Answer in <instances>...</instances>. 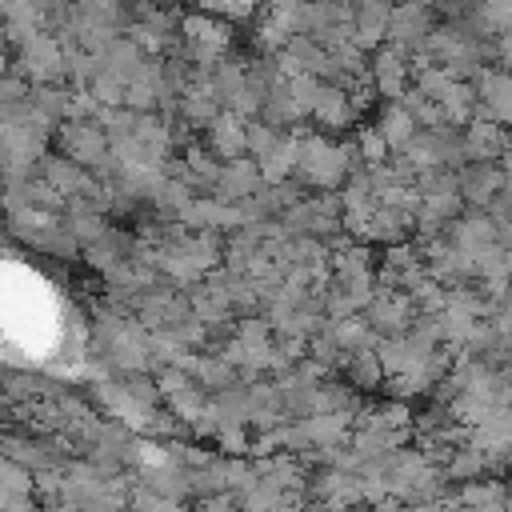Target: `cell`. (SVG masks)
I'll use <instances>...</instances> for the list:
<instances>
[{
    "label": "cell",
    "mask_w": 512,
    "mask_h": 512,
    "mask_svg": "<svg viewBox=\"0 0 512 512\" xmlns=\"http://www.w3.org/2000/svg\"><path fill=\"white\" fill-rule=\"evenodd\" d=\"M360 160V152H352L348 144H336L328 136H316V132H304V144H300V164H296V176L308 184V188H320V192H332L348 180L352 164Z\"/></svg>",
    "instance_id": "obj_1"
},
{
    "label": "cell",
    "mask_w": 512,
    "mask_h": 512,
    "mask_svg": "<svg viewBox=\"0 0 512 512\" xmlns=\"http://www.w3.org/2000/svg\"><path fill=\"white\" fill-rule=\"evenodd\" d=\"M12 72L28 76L32 84H64L68 80V48L52 28L32 32L24 44L12 48Z\"/></svg>",
    "instance_id": "obj_2"
},
{
    "label": "cell",
    "mask_w": 512,
    "mask_h": 512,
    "mask_svg": "<svg viewBox=\"0 0 512 512\" xmlns=\"http://www.w3.org/2000/svg\"><path fill=\"white\" fill-rule=\"evenodd\" d=\"M228 24H232V20H224V16H216V12H204V8L188 12V16L180 20L184 56H188L196 68H216V64L228 56V48H232V28H228Z\"/></svg>",
    "instance_id": "obj_3"
},
{
    "label": "cell",
    "mask_w": 512,
    "mask_h": 512,
    "mask_svg": "<svg viewBox=\"0 0 512 512\" xmlns=\"http://www.w3.org/2000/svg\"><path fill=\"white\" fill-rule=\"evenodd\" d=\"M56 140H60V148H64L76 164H84V168H92V172L112 156V140H108V132H104L100 120L68 116V120L56 128Z\"/></svg>",
    "instance_id": "obj_4"
},
{
    "label": "cell",
    "mask_w": 512,
    "mask_h": 512,
    "mask_svg": "<svg viewBox=\"0 0 512 512\" xmlns=\"http://www.w3.org/2000/svg\"><path fill=\"white\" fill-rule=\"evenodd\" d=\"M416 300H412V292H404V288H384V284H376V296H372V304L364 308V316H368V324L380 332V336H396V332H408L412 324H416Z\"/></svg>",
    "instance_id": "obj_5"
},
{
    "label": "cell",
    "mask_w": 512,
    "mask_h": 512,
    "mask_svg": "<svg viewBox=\"0 0 512 512\" xmlns=\"http://www.w3.org/2000/svg\"><path fill=\"white\" fill-rule=\"evenodd\" d=\"M432 28H436V16L424 0H400V4H392V16H388V44H396L404 56H412L428 40Z\"/></svg>",
    "instance_id": "obj_6"
},
{
    "label": "cell",
    "mask_w": 512,
    "mask_h": 512,
    "mask_svg": "<svg viewBox=\"0 0 512 512\" xmlns=\"http://www.w3.org/2000/svg\"><path fill=\"white\" fill-rule=\"evenodd\" d=\"M472 84H476V96H480L476 116L512 128V72H508V68H488V64H484L480 76H476Z\"/></svg>",
    "instance_id": "obj_7"
},
{
    "label": "cell",
    "mask_w": 512,
    "mask_h": 512,
    "mask_svg": "<svg viewBox=\"0 0 512 512\" xmlns=\"http://www.w3.org/2000/svg\"><path fill=\"white\" fill-rule=\"evenodd\" d=\"M136 316L144 320L148 332H164V328H176L180 320H188V316H192V304H188V292L176 296L172 288H160V284H156V288L140 292Z\"/></svg>",
    "instance_id": "obj_8"
},
{
    "label": "cell",
    "mask_w": 512,
    "mask_h": 512,
    "mask_svg": "<svg viewBox=\"0 0 512 512\" xmlns=\"http://www.w3.org/2000/svg\"><path fill=\"white\" fill-rule=\"evenodd\" d=\"M368 72H372V84H376V92L384 96V100H400L404 92H408V56L396 48V44H380L376 52H372V60H368Z\"/></svg>",
    "instance_id": "obj_9"
},
{
    "label": "cell",
    "mask_w": 512,
    "mask_h": 512,
    "mask_svg": "<svg viewBox=\"0 0 512 512\" xmlns=\"http://www.w3.org/2000/svg\"><path fill=\"white\" fill-rule=\"evenodd\" d=\"M204 144L220 156V160H236L248 152V120L236 116L232 108H220L212 116V124L204 128Z\"/></svg>",
    "instance_id": "obj_10"
},
{
    "label": "cell",
    "mask_w": 512,
    "mask_h": 512,
    "mask_svg": "<svg viewBox=\"0 0 512 512\" xmlns=\"http://www.w3.org/2000/svg\"><path fill=\"white\" fill-rule=\"evenodd\" d=\"M468 208L464 192H436V196H424L420 212H416V240H432V236H444L448 224Z\"/></svg>",
    "instance_id": "obj_11"
},
{
    "label": "cell",
    "mask_w": 512,
    "mask_h": 512,
    "mask_svg": "<svg viewBox=\"0 0 512 512\" xmlns=\"http://www.w3.org/2000/svg\"><path fill=\"white\" fill-rule=\"evenodd\" d=\"M36 472L12 456L0 464V512H28L36 508Z\"/></svg>",
    "instance_id": "obj_12"
},
{
    "label": "cell",
    "mask_w": 512,
    "mask_h": 512,
    "mask_svg": "<svg viewBox=\"0 0 512 512\" xmlns=\"http://www.w3.org/2000/svg\"><path fill=\"white\" fill-rule=\"evenodd\" d=\"M500 188H504V168L496 160H468L460 168V192L472 208H488Z\"/></svg>",
    "instance_id": "obj_13"
},
{
    "label": "cell",
    "mask_w": 512,
    "mask_h": 512,
    "mask_svg": "<svg viewBox=\"0 0 512 512\" xmlns=\"http://www.w3.org/2000/svg\"><path fill=\"white\" fill-rule=\"evenodd\" d=\"M412 228H416V212H404V208H392V204H376V212L368 216L360 240H368V244H384V248H388V244L408 240Z\"/></svg>",
    "instance_id": "obj_14"
},
{
    "label": "cell",
    "mask_w": 512,
    "mask_h": 512,
    "mask_svg": "<svg viewBox=\"0 0 512 512\" xmlns=\"http://www.w3.org/2000/svg\"><path fill=\"white\" fill-rule=\"evenodd\" d=\"M260 184H264L260 160H256V156H236V160H224L212 196H220V200H244V196H252Z\"/></svg>",
    "instance_id": "obj_15"
},
{
    "label": "cell",
    "mask_w": 512,
    "mask_h": 512,
    "mask_svg": "<svg viewBox=\"0 0 512 512\" xmlns=\"http://www.w3.org/2000/svg\"><path fill=\"white\" fill-rule=\"evenodd\" d=\"M464 148H468V160H500L512 148V136L504 124L476 116L472 124H464Z\"/></svg>",
    "instance_id": "obj_16"
},
{
    "label": "cell",
    "mask_w": 512,
    "mask_h": 512,
    "mask_svg": "<svg viewBox=\"0 0 512 512\" xmlns=\"http://www.w3.org/2000/svg\"><path fill=\"white\" fill-rule=\"evenodd\" d=\"M448 236L464 248V252H480L484 244H492L496 240V216L488 212V208H464L452 224H448Z\"/></svg>",
    "instance_id": "obj_17"
},
{
    "label": "cell",
    "mask_w": 512,
    "mask_h": 512,
    "mask_svg": "<svg viewBox=\"0 0 512 512\" xmlns=\"http://www.w3.org/2000/svg\"><path fill=\"white\" fill-rule=\"evenodd\" d=\"M300 144H304V128L280 132V140L260 156V172H264L268 184H280V180H288V176L296 172V164H300Z\"/></svg>",
    "instance_id": "obj_18"
},
{
    "label": "cell",
    "mask_w": 512,
    "mask_h": 512,
    "mask_svg": "<svg viewBox=\"0 0 512 512\" xmlns=\"http://www.w3.org/2000/svg\"><path fill=\"white\" fill-rule=\"evenodd\" d=\"M184 292H188V304H192L196 320H204L212 332H220V328H228V324H232L236 304H232L228 296H220L208 280H196V284H192V288H184Z\"/></svg>",
    "instance_id": "obj_19"
},
{
    "label": "cell",
    "mask_w": 512,
    "mask_h": 512,
    "mask_svg": "<svg viewBox=\"0 0 512 512\" xmlns=\"http://www.w3.org/2000/svg\"><path fill=\"white\" fill-rule=\"evenodd\" d=\"M132 248H136V236H128L124 228H112V224H108V232L84 248V260H88L96 272H112L120 260L132 256Z\"/></svg>",
    "instance_id": "obj_20"
},
{
    "label": "cell",
    "mask_w": 512,
    "mask_h": 512,
    "mask_svg": "<svg viewBox=\"0 0 512 512\" xmlns=\"http://www.w3.org/2000/svg\"><path fill=\"white\" fill-rule=\"evenodd\" d=\"M316 124L320 128H348L360 112H356V104H352V96H348V88L344 84H332V80H324V92H320V104H316Z\"/></svg>",
    "instance_id": "obj_21"
},
{
    "label": "cell",
    "mask_w": 512,
    "mask_h": 512,
    "mask_svg": "<svg viewBox=\"0 0 512 512\" xmlns=\"http://www.w3.org/2000/svg\"><path fill=\"white\" fill-rule=\"evenodd\" d=\"M0 448H4V456H12V460H20V464H28L32 472H40V468H48V464H64L60 460V452H56V440H32V436H4L0 440Z\"/></svg>",
    "instance_id": "obj_22"
},
{
    "label": "cell",
    "mask_w": 512,
    "mask_h": 512,
    "mask_svg": "<svg viewBox=\"0 0 512 512\" xmlns=\"http://www.w3.org/2000/svg\"><path fill=\"white\" fill-rule=\"evenodd\" d=\"M104 72H112V76H120L124 84H132L136 76H140V68H144V60H148V52L132 40V36H116L104 52Z\"/></svg>",
    "instance_id": "obj_23"
},
{
    "label": "cell",
    "mask_w": 512,
    "mask_h": 512,
    "mask_svg": "<svg viewBox=\"0 0 512 512\" xmlns=\"http://www.w3.org/2000/svg\"><path fill=\"white\" fill-rule=\"evenodd\" d=\"M312 448H328V444H348L352 440V412H308L300 416Z\"/></svg>",
    "instance_id": "obj_24"
},
{
    "label": "cell",
    "mask_w": 512,
    "mask_h": 512,
    "mask_svg": "<svg viewBox=\"0 0 512 512\" xmlns=\"http://www.w3.org/2000/svg\"><path fill=\"white\" fill-rule=\"evenodd\" d=\"M340 372H344V380H352L356 388H364V392H372V388H384V364H380V356H376V348H356V352H348L344 356V364H340Z\"/></svg>",
    "instance_id": "obj_25"
},
{
    "label": "cell",
    "mask_w": 512,
    "mask_h": 512,
    "mask_svg": "<svg viewBox=\"0 0 512 512\" xmlns=\"http://www.w3.org/2000/svg\"><path fill=\"white\" fill-rule=\"evenodd\" d=\"M464 20L484 36H500L512 28V0H468Z\"/></svg>",
    "instance_id": "obj_26"
},
{
    "label": "cell",
    "mask_w": 512,
    "mask_h": 512,
    "mask_svg": "<svg viewBox=\"0 0 512 512\" xmlns=\"http://www.w3.org/2000/svg\"><path fill=\"white\" fill-rule=\"evenodd\" d=\"M184 160H188V180L196 192H216V180H220V168L224 160L208 148V144H184Z\"/></svg>",
    "instance_id": "obj_27"
},
{
    "label": "cell",
    "mask_w": 512,
    "mask_h": 512,
    "mask_svg": "<svg viewBox=\"0 0 512 512\" xmlns=\"http://www.w3.org/2000/svg\"><path fill=\"white\" fill-rule=\"evenodd\" d=\"M380 128H384L392 152H404V148L412 144V136L420 132V120H416L400 100H388V104L380 108Z\"/></svg>",
    "instance_id": "obj_28"
},
{
    "label": "cell",
    "mask_w": 512,
    "mask_h": 512,
    "mask_svg": "<svg viewBox=\"0 0 512 512\" xmlns=\"http://www.w3.org/2000/svg\"><path fill=\"white\" fill-rule=\"evenodd\" d=\"M244 84H248V68H244V60H236V56H224V60L208 72V88L216 92L220 108H228Z\"/></svg>",
    "instance_id": "obj_29"
},
{
    "label": "cell",
    "mask_w": 512,
    "mask_h": 512,
    "mask_svg": "<svg viewBox=\"0 0 512 512\" xmlns=\"http://www.w3.org/2000/svg\"><path fill=\"white\" fill-rule=\"evenodd\" d=\"M508 488L504 480H460V492H456V504H468V508H508Z\"/></svg>",
    "instance_id": "obj_30"
},
{
    "label": "cell",
    "mask_w": 512,
    "mask_h": 512,
    "mask_svg": "<svg viewBox=\"0 0 512 512\" xmlns=\"http://www.w3.org/2000/svg\"><path fill=\"white\" fill-rule=\"evenodd\" d=\"M268 124H276V128H296L300 120H304V112L296 108V100H292V88H288V80L280 76L272 88H268V96H264V112H260Z\"/></svg>",
    "instance_id": "obj_31"
},
{
    "label": "cell",
    "mask_w": 512,
    "mask_h": 512,
    "mask_svg": "<svg viewBox=\"0 0 512 512\" xmlns=\"http://www.w3.org/2000/svg\"><path fill=\"white\" fill-rule=\"evenodd\" d=\"M72 96H76V88H64V84H32L36 108H40L56 128L72 116Z\"/></svg>",
    "instance_id": "obj_32"
},
{
    "label": "cell",
    "mask_w": 512,
    "mask_h": 512,
    "mask_svg": "<svg viewBox=\"0 0 512 512\" xmlns=\"http://www.w3.org/2000/svg\"><path fill=\"white\" fill-rule=\"evenodd\" d=\"M440 104H444V112H448V124H452V128L472 124V120H476V104H480L476 84H472V80H456Z\"/></svg>",
    "instance_id": "obj_33"
},
{
    "label": "cell",
    "mask_w": 512,
    "mask_h": 512,
    "mask_svg": "<svg viewBox=\"0 0 512 512\" xmlns=\"http://www.w3.org/2000/svg\"><path fill=\"white\" fill-rule=\"evenodd\" d=\"M192 200H196V188H192V180H184V176H168V180L160 184V192L152 196L156 212L168 216V220H176Z\"/></svg>",
    "instance_id": "obj_34"
},
{
    "label": "cell",
    "mask_w": 512,
    "mask_h": 512,
    "mask_svg": "<svg viewBox=\"0 0 512 512\" xmlns=\"http://www.w3.org/2000/svg\"><path fill=\"white\" fill-rule=\"evenodd\" d=\"M196 380L216 396V392L240 384V368H236L224 352H220V356H200V364H196Z\"/></svg>",
    "instance_id": "obj_35"
},
{
    "label": "cell",
    "mask_w": 512,
    "mask_h": 512,
    "mask_svg": "<svg viewBox=\"0 0 512 512\" xmlns=\"http://www.w3.org/2000/svg\"><path fill=\"white\" fill-rule=\"evenodd\" d=\"M332 320V316H328ZM332 336L340 340V348L344 352H356V348H376V340H380V332L368 324V316L360 320V316H344V320H332Z\"/></svg>",
    "instance_id": "obj_36"
},
{
    "label": "cell",
    "mask_w": 512,
    "mask_h": 512,
    "mask_svg": "<svg viewBox=\"0 0 512 512\" xmlns=\"http://www.w3.org/2000/svg\"><path fill=\"white\" fill-rule=\"evenodd\" d=\"M356 152H360L364 164H384L388 152H392V144H388V136H384L380 124H364V128L356 132Z\"/></svg>",
    "instance_id": "obj_37"
},
{
    "label": "cell",
    "mask_w": 512,
    "mask_h": 512,
    "mask_svg": "<svg viewBox=\"0 0 512 512\" xmlns=\"http://www.w3.org/2000/svg\"><path fill=\"white\" fill-rule=\"evenodd\" d=\"M288 88H292L296 108H300L304 116H312L316 104H320V92H324V76H316V72H300V76L288 80Z\"/></svg>",
    "instance_id": "obj_38"
},
{
    "label": "cell",
    "mask_w": 512,
    "mask_h": 512,
    "mask_svg": "<svg viewBox=\"0 0 512 512\" xmlns=\"http://www.w3.org/2000/svg\"><path fill=\"white\" fill-rule=\"evenodd\" d=\"M416 188L424 196H436V192H460V168H420L416 172Z\"/></svg>",
    "instance_id": "obj_39"
},
{
    "label": "cell",
    "mask_w": 512,
    "mask_h": 512,
    "mask_svg": "<svg viewBox=\"0 0 512 512\" xmlns=\"http://www.w3.org/2000/svg\"><path fill=\"white\" fill-rule=\"evenodd\" d=\"M228 456H244V452H252V440H248V424L244 420H220V428H216V436H212Z\"/></svg>",
    "instance_id": "obj_40"
},
{
    "label": "cell",
    "mask_w": 512,
    "mask_h": 512,
    "mask_svg": "<svg viewBox=\"0 0 512 512\" xmlns=\"http://www.w3.org/2000/svg\"><path fill=\"white\" fill-rule=\"evenodd\" d=\"M124 104H128L132 112H156V108H160V88H156L152 80L136 76V80L128 84V92H124Z\"/></svg>",
    "instance_id": "obj_41"
},
{
    "label": "cell",
    "mask_w": 512,
    "mask_h": 512,
    "mask_svg": "<svg viewBox=\"0 0 512 512\" xmlns=\"http://www.w3.org/2000/svg\"><path fill=\"white\" fill-rule=\"evenodd\" d=\"M192 4L204 8V12H216L224 20H252V12H256L260 0H192Z\"/></svg>",
    "instance_id": "obj_42"
},
{
    "label": "cell",
    "mask_w": 512,
    "mask_h": 512,
    "mask_svg": "<svg viewBox=\"0 0 512 512\" xmlns=\"http://www.w3.org/2000/svg\"><path fill=\"white\" fill-rule=\"evenodd\" d=\"M280 140V132H276V124H268L264 116H256V120H248V156H264L272 144Z\"/></svg>",
    "instance_id": "obj_43"
},
{
    "label": "cell",
    "mask_w": 512,
    "mask_h": 512,
    "mask_svg": "<svg viewBox=\"0 0 512 512\" xmlns=\"http://www.w3.org/2000/svg\"><path fill=\"white\" fill-rule=\"evenodd\" d=\"M496 60H500V64H504V68L512 72V28L496 36Z\"/></svg>",
    "instance_id": "obj_44"
},
{
    "label": "cell",
    "mask_w": 512,
    "mask_h": 512,
    "mask_svg": "<svg viewBox=\"0 0 512 512\" xmlns=\"http://www.w3.org/2000/svg\"><path fill=\"white\" fill-rule=\"evenodd\" d=\"M340 4H352V0H340Z\"/></svg>",
    "instance_id": "obj_45"
}]
</instances>
